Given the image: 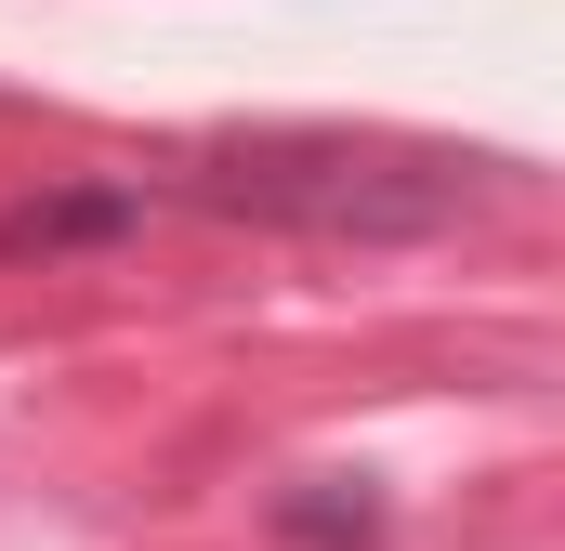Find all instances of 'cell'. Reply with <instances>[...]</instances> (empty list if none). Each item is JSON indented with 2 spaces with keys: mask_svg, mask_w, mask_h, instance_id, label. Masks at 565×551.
<instances>
[{
  "mask_svg": "<svg viewBox=\"0 0 565 551\" xmlns=\"http://www.w3.org/2000/svg\"><path fill=\"white\" fill-rule=\"evenodd\" d=\"M277 539H302V551H369V539H382V499H277Z\"/></svg>",
  "mask_w": 565,
  "mask_h": 551,
  "instance_id": "3957f363",
  "label": "cell"
},
{
  "mask_svg": "<svg viewBox=\"0 0 565 551\" xmlns=\"http://www.w3.org/2000/svg\"><path fill=\"white\" fill-rule=\"evenodd\" d=\"M158 224V184L145 171H66V184H26L0 210V263H93Z\"/></svg>",
  "mask_w": 565,
  "mask_h": 551,
  "instance_id": "7a4b0ae2",
  "label": "cell"
},
{
  "mask_svg": "<svg viewBox=\"0 0 565 551\" xmlns=\"http://www.w3.org/2000/svg\"><path fill=\"white\" fill-rule=\"evenodd\" d=\"M145 184H158V210H211V224H264V237H329V250H408V237H447L460 210H487V158H422V144H355V132L184 144Z\"/></svg>",
  "mask_w": 565,
  "mask_h": 551,
  "instance_id": "6da1fadb",
  "label": "cell"
}]
</instances>
